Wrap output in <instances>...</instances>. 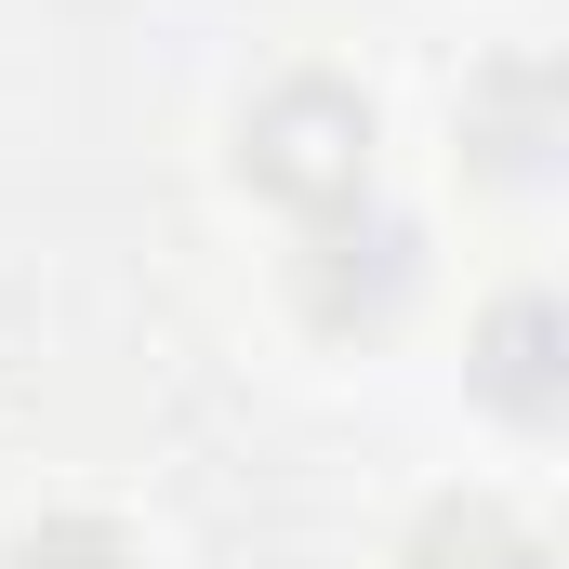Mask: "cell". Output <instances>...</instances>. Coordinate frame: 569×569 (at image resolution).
<instances>
[{
	"label": "cell",
	"mask_w": 569,
	"mask_h": 569,
	"mask_svg": "<svg viewBox=\"0 0 569 569\" xmlns=\"http://www.w3.org/2000/svg\"><path fill=\"white\" fill-rule=\"evenodd\" d=\"M239 186L279 199L291 226L371 199V93H345V80H279V93L239 120Z\"/></svg>",
	"instance_id": "obj_1"
},
{
	"label": "cell",
	"mask_w": 569,
	"mask_h": 569,
	"mask_svg": "<svg viewBox=\"0 0 569 569\" xmlns=\"http://www.w3.org/2000/svg\"><path fill=\"white\" fill-rule=\"evenodd\" d=\"M425 279V239L398 226V212H371V199H345V212H318L305 226V252H291V305H305V331H398V305Z\"/></svg>",
	"instance_id": "obj_2"
},
{
	"label": "cell",
	"mask_w": 569,
	"mask_h": 569,
	"mask_svg": "<svg viewBox=\"0 0 569 569\" xmlns=\"http://www.w3.org/2000/svg\"><path fill=\"white\" fill-rule=\"evenodd\" d=\"M463 146H477V172L490 186H543V146H557V80L517 53V67H490L477 93H463Z\"/></svg>",
	"instance_id": "obj_3"
},
{
	"label": "cell",
	"mask_w": 569,
	"mask_h": 569,
	"mask_svg": "<svg viewBox=\"0 0 569 569\" xmlns=\"http://www.w3.org/2000/svg\"><path fill=\"white\" fill-rule=\"evenodd\" d=\"M477 398L503 425H557V305L543 291H503L490 331H477Z\"/></svg>",
	"instance_id": "obj_4"
},
{
	"label": "cell",
	"mask_w": 569,
	"mask_h": 569,
	"mask_svg": "<svg viewBox=\"0 0 569 569\" xmlns=\"http://www.w3.org/2000/svg\"><path fill=\"white\" fill-rule=\"evenodd\" d=\"M411 569H543V543H530V517H517V503L463 490V503H437L425 530H411Z\"/></svg>",
	"instance_id": "obj_5"
},
{
	"label": "cell",
	"mask_w": 569,
	"mask_h": 569,
	"mask_svg": "<svg viewBox=\"0 0 569 569\" xmlns=\"http://www.w3.org/2000/svg\"><path fill=\"white\" fill-rule=\"evenodd\" d=\"M0 569H133V543L107 530V517H40V530H13Z\"/></svg>",
	"instance_id": "obj_6"
}]
</instances>
